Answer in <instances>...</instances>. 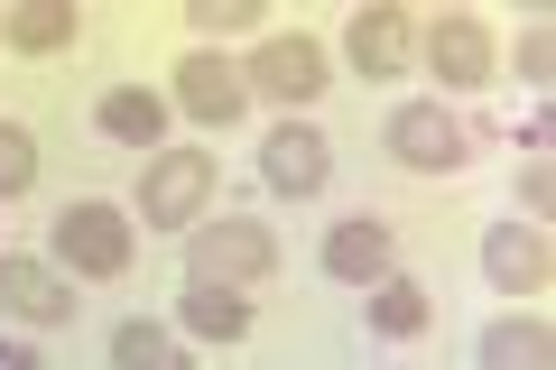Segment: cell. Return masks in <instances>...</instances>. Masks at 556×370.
<instances>
[{
  "label": "cell",
  "instance_id": "obj_1",
  "mask_svg": "<svg viewBox=\"0 0 556 370\" xmlns=\"http://www.w3.org/2000/svg\"><path fill=\"white\" fill-rule=\"evenodd\" d=\"M204 204H214V157L204 149H159L139 167V222L149 232H195Z\"/></svg>",
  "mask_w": 556,
  "mask_h": 370
},
{
  "label": "cell",
  "instance_id": "obj_2",
  "mask_svg": "<svg viewBox=\"0 0 556 370\" xmlns=\"http://www.w3.org/2000/svg\"><path fill=\"white\" fill-rule=\"evenodd\" d=\"M186 269L214 278V288H260V278L278 269V241L260 232L251 214H223V222H195V232H186Z\"/></svg>",
  "mask_w": 556,
  "mask_h": 370
},
{
  "label": "cell",
  "instance_id": "obj_3",
  "mask_svg": "<svg viewBox=\"0 0 556 370\" xmlns=\"http://www.w3.org/2000/svg\"><path fill=\"white\" fill-rule=\"evenodd\" d=\"M380 149H390L399 167H417V176H455L464 149H473V130H464L445 102H399V112L380 120Z\"/></svg>",
  "mask_w": 556,
  "mask_h": 370
},
{
  "label": "cell",
  "instance_id": "obj_4",
  "mask_svg": "<svg viewBox=\"0 0 556 370\" xmlns=\"http://www.w3.org/2000/svg\"><path fill=\"white\" fill-rule=\"evenodd\" d=\"M130 214L121 204H65L56 214V269H75V278H121L130 269Z\"/></svg>",
  "mask_w": 556,
  "mask_h": 370
},
{
  "label": "cell",
  "instance_id": "obj_5",
  "mask_svg": "<svg viewBox=\"0 0 556 370\" xmlns=\"http://www.w3.org/2000/svg\"><path fill=\"white\" fill-rule=\"evenodd\" d=\"M241 84L269 93L278 112H306V102L325 93V47H316V38H260L251 65H241Z\"/></svg>",
  "mask_w": 556,
  "mask_h": 370
},
{
  "label": "cell",
  "instance_id": "obj_6",
  "mask_svg": "<svg viewBox=\"0 0 556 370\" xmlns=\"http://www.w3.org/2000/svg\"><path fill=\"white\" fill-rule=\"evenodd\" d=\"M177 112L186 120H204V130H232L241 120V102H251V84H241V65H223L214 47H195V56H177Z\"/></svg>",
  "mask_w": 556,
  "mask_h": 370
},
{
  "label": "cell",
  "instance_id": "obj_7",
  "mask_svg": "<svg viewBox=\"0 0 556 370\" xmlns=\"http://www.w3.org/2000/svg\"><path fill=\"white\" fill-rule=\"evenodd\" d=\"M390 269H399V232L380 214H343L334 232H325V278H343V288H380Z\"/></svg>",
  "mask_w": 556,
  "mask_h": 370
},
{
  "label": "cell",
  "instance_id": "obj_8",
  "mask_svg": "<svg viewBox=\"0 0 556 370\" xmlns=\"http://www.w3.org/2000/svg\"><path fill=\"white\" fill-rule=\"evenodd\" d=\"M260 176H269V195H325V176H334V149H325L316 120H278L269 149H260Z\"/></svg>",
  "mask_w": 556,
  "mask_h": 370
},
{
  "label": "cell",
  "instance_id": "obj_9",
  "mask_svg": "<svg viewBox=\"0 0 556 370\" xmlns=\"http://www.w3.org/2000/svg\"><path fill=\"white\" fill-rule=\"evenodd\" d=\"M427 75L445 84V93H482V84H492V28L482 20H437L427 28Z\"/></svg>",
  "mask_w": 556,
  "mask_h": 370
},
{
  "label": "cell",
  "instance_id": "obj_10",
  "mask_svg": "<svg viewBox=\"0 0 556 370\" xmlns=\"http://www.w3.org/2000/svg\"><path fill=\"white\" fill-rule=\"evenodd\" d=\"M0 315H20V324H65V315H75V288H65V269H47V259L0 251Z\"/></svg>",
  "mask_w": 556,
  "mask_h": 370
},
{
  "label": "cell",
  "instance_id": "obj_11",
  "mask_svg": "<svg viewBox=\"0 0 556 370\" xmlns=\"http://www.w3.org/2000/svg\"><path fill=\"white\" fill-rule=\"evenodd\" d=\"M482 278H492L501 296H538V288H547V232H538V222H501V232H482Z\"/></svg>",
  "mask_w": 556,
  "mask_h": 370
},
{
  "label": "cell",
  "instance_id": "obj_12",
  "mask_svg": "<svg viewBox=\"0 0 556 370\" xmlns=\"http://www.w3.org/2000/svg\"><path fill=\"white\" fill-rule=\"evenodd\" d=\"M408 10H390V0H371V10H353V28H343V56L362 65L371 84H390L399 65H408Z\"/></svg>",
  "mask_w": 556,
  "mask_h": 370
},
{
  "label": "cell",
  "instance_id": "obj_13",
  "mask_svg": "<svg viewBox=\"0 0 556 370\" xmlns=\"http://www.w3.org/2000/svg\"><path fill=\"white\" fill-rule=\"evenodd\" d=\"M93 130L121 139V149H139V157H159V139H167V93H149V84H112V93L93 102Z\"/></svg>",
  "mask_w": 556,
  "mask_h": 370
},
{
  "label": "cell",
  "instance_id": "obj_14",
  "mask_svg": "<svg viewBox=\"0 0 556 370\" xmlns=\"http://www.w3.org/2000/svg\"><path fill=\"white\" fill-rule=\"evenodd\" d=\"M177 324L195 333V343H241V333H251V296H241V288H214V278H186Z\"/></svg>",
  "mask_w": 556,
  "mask_h": 370
},
{
  "label": "cell",
  "instance_id": "obj_15",
  "mask_svg": "<svg viewBox=\"0 0 556 370\" xmlns=\"http://www.w3.org/2000/svg\"><path fill=\"white\" fill-rule=\"evenodd\" d=\"M482 370H556L547 315H501V324L482 333Z\"/></svg>",
  "mask_w": 556,
  "mask_h": 370
},
{
  "label": "cell",
  "instance_id": "obj_16",
  "mask_svg": "<svg viewBox=\"0 0 556 370\" xmlns=\"http://www.w3.org/2000/svg\"><path fill=\"white\" fill-rule=\"evenodd\" d=\"M75 28H84V10H75V0H20L0 38L20 47V56H56V47H75Z\"/></svg>",
  "mask_w": 556,
  "mask_h": 370
},
{
  "label": "cell",
  "instance_id": "obj_17",
  "mask_svg": "<svg viewBox=\"0 0 556 370\" xmlns=\"http://www.w3.org/2000/svg\"><path fill=\"white\" fill-rule=\"evenodd\" d=\"M112 370H195V352H186L167 324L130 315V324H112Z\"/></svg>",
  "mask_w": 556,
  "mask_h": 370
},
{
  "label": "cell",
  "instance_id": "obj_18",
  "mask_svg": "<svg viewBox=\"0 0 556 370\" xmlns=\"http://www.w3.org/2000/svg\"><path fill=\"white\" fill-rule=\"evenodd\" d=\"M362 315H371V333H399V343H408V333H427V288L390 269V278L371 288V306H362Z\"/></svg>",
  "mask_w": 556,
  "mask_h": 370
},
{
  "label": "cell",
  "instance_id": "obj_19",
  "mask_svg": "<svg viewBox=\"0 0 556 370\" xmlns=\"http://www.w3.org/2000/svg\"><path fill=\"white\" fill-rule=\"evenodd\" d=\"M38 186V139L20 120H0V195H28Z\"/></svg>",
  "mask_w": 556,
  "mask_h": 370
},
{
  "label": "cell",
  "instance_id": "obj_20",
  "mask_svg": "<svg viewBox=\"0 0 556 370\" xmlns=\"http://www.w3.org/2000/svg\"><path fill=\"white\" fill-rule=\"evenodd\" d=\"M260 10H269V0H186V20H195L204 38H241V28H260Z\"/></svg>",
  "mask_w": 556,
  "mask_h": 370
},
{
  "label": "cell",
  "instance_id": "obj_21",
  "mask_svg": "<svg viewBox=\"0 0 556 370\" xmlns=\"http://www.w3.org/2000/svg\"><path fill=\"white\" fill-rule=\"evenodd\" d=\"M556 75V28H529L519 38V84H547Z\"/></svg>",
  "mask_w": 556,
  "mask_h": 370
},
{
  "label": "cell",
  "instance_id": "obj_22",
  "mask_svg": "<svg viewBox=\"0 0 556 370\" xmlns=\"http://www.w3.org/2000/svg\"><path fill=\"white\" fill-rule=\"evenodd\" d=\"M519 204H529V214L556 204V167H547V157H519Z\"/></svg>",
  "mask_w": 556,
  "mask_h": 370
},
{
  "label": "cell",
  "instance_id": "obj_23",
  "mask_svg": "<svg viewBox=\"0 0 556 370\" xmlns=\"http://www.w3.org/2000/svg\"><path fill=\"white\" fill-rule=\"evenodd\" d=\"M0 370H38V352H28V343H0Z\"/></svg>",
  "mask_w": 556,
  "mask_h": 370
},
{
  "label": "cell",
  "instance_id": "obj_24",
  "mask_svg": "<svg viewBox=\"0 0 556 370\" xmlns=\"http://www.w3.org/2000/svg\"><path fill=\"white\" fill-rule=\"evenodd\" d=\"M0 28H10V10H0Z\"/></svg>",
  "mask_w": 556,
  "mask_h": 370
}]
</instances>
